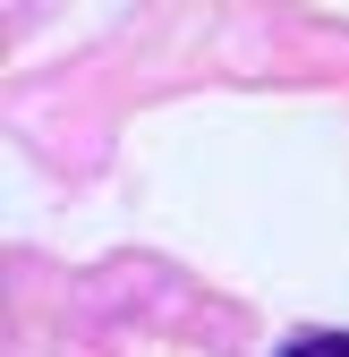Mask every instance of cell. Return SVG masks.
Segmentation results:
<instances>
[{"label": "cell", "instance_id": "1", "mask_svg": "<svg viewBox=\"0 0 349 357\" xmlns=\"http://www.w3.org/2000/svg\"><path fill=\"white\" fill-rule=\"evenodd\" d=\"M281 357H349V332H307V340H290Z\"/></svg>", "mask_w": 349, "mask_h": 357}]
</instances>
